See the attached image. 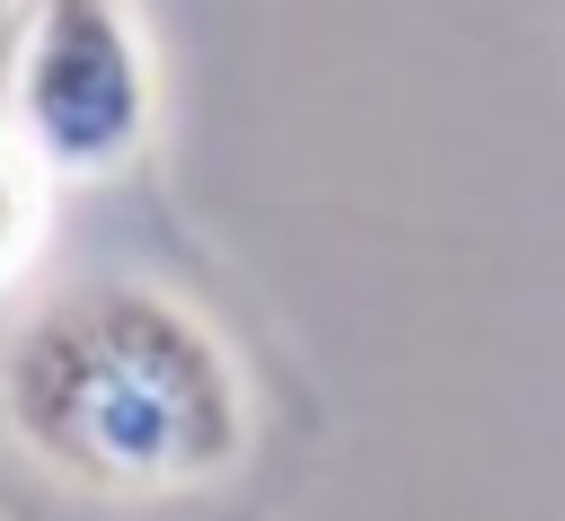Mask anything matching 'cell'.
<instances>
[{
    "label": "cell",
    "mask_w": 565,
    "mask_h": 521,
    "mask_svg": "<svg viewBox=\"0 0 565 521\" xmlns=\"http://www.w3.org/2000/svg\"><path fill=\"white\" fill-rule=\"evenodd\" d=\"M0 433L97 503H185L247 468L256 389L238 344L150 274H71L0 336Z\"/></svg>",
    "instance_id": "6da1fadb"
},
{
    "label": "cell",
    "mask_w": 565,
    "mask_h": 521,
    "mask_svg": "<svg viewBox=\"0 0 565 521\" xmlns=\"http://www.w3.org/2000/svg\"><path fill=\"white\" fill-rule=\"evenodd\" d=\"M0 115L62 177L106 185L159 132V62L132 0H18L0 44Z\"/></svg>",
    "instance_id": "7a4b0ae2"
},
{
    "label": "cell",
    "mask_w": 565,
    "mask_h": 521,
    "mask_svg": "<svg viewBox=\"0 0 565 521\" xmlns=\"http://www.w3.org/2000/svg\"><path fill=\"white\" fill-rule=\"evenodd\" d=\"M53 194H62V177L9 132V115H0V300L35 274V256H44V238H53Z\"/></svg>",
    "instance_id": "3957f363"
},
{
    "label": "cell",
    "mask_w": 565,
    "mask_h": 521,
    "mask_svg": "<svg viewBox=\"0 0 565 521\" xmlns=\"http://www.w3.org/2000/svg\"><path fill=\"white\" fill-rule=\"evenodd\" d=\"M9 18H18V0H0V44H9Z\"/></svg>",
    "instance_id": "277c9868"
}]
</instances>
